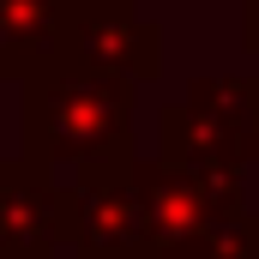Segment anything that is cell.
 <instances>
[{
	"label": "cell",
	"instance_id": "obj_1",
	"mask_svg": "<svg viewBox=\"0 0 259 259\" xmlns=\"http://www.w3.org/2000/svg\"><path fill=\"white\" fill-rule=\"evenodd\" d=\"M133 151V84L78 55H61L24 84V157L36 163H103Z\"/></svg>",
	"mask_w": 259,
	"mask_h": 259
},
{
	"label": "cell",
	"instance_id": "obj_2",
	"mask_svg": "<svg viewBox=\"0 0 259 259\" xmlns=\"http://www.w3.org/2000/svg\"><path fill=\"white\" fill-rule=\"evenodd\" d=\"M145 193L139 151L84 163L66 187V247L78 259H145Z\"/></svg>",
	"mask_w": 259,
	"mask_h": 259
},
{
	"label": "cell",
	"instance_id": "obj_3",
	"mask_svg": "<svg viewBox=\"0 0 259 259\" xmlns=\"http://www.w3.org/2000/svg\"><path fill=\"white\" fill-rule=\"evenodd\" d=\"M139 193H145V229H151L145 259H187L223 217L247 211L241 187H211L163 157H139Z\"/></svg>",
	"mask_w": 259,
	"mask_h": 259
},
{
	"label": "cell",
	"instance_id": "obj_4",
	"mask_svg": "<svg viewBox=\"0 0 259 259\" xmlns=\"http://www.w3.org/2000/svg\"><path fill=\"white\" fill-rule=\"evenodd\" d=\"M66 55H78L84 66H97L109 78H127L139 91L163 72V30L133 0H78Z\"/></svg>",
	"mask_w": 259,
	"mask_h": 259
},
{
	"label": "cell",
	"instance_id": "obj_5",
	"mask_svg": "<svg viewBox=\"0 0 259 259\" xmlns=\"http://www.w3.org/2000/svg\"><path fill=\"white\" fill-rule=\"evenodd\" d=\"M66 247V187L36 157L0 163V259H55Z\"/></svg>",
	"mask_w": 259,
	"mask_h": 259
},
{
	"label": "cell",
	"instance_id": "obj_6",
	"mask_svg": "<svg viewBox=\"0 0 259 259\" xmlns=\"http://www.w3.org/2000/svg\"><path fill=\"white\" fill-rule=\"evenodd\" d=\"M78 0H0V78L30 84L72 42Z\"/></svg>",
	"mask_w": 259,
	"mask_h": 259
},
{
	"label": "cell",
	"instance_id": "obj_7",
	"mask_svg": "<svg viewBox=\"0 0 259 259\" xmlns=\"http://www.w3.org/2000/svg\"><path fill=\"white\" fill-rule=\"evenodd\" d=\"M205 133H217L241 163H259V78H199L181 103Z\"/></svg>",
	"mask_w": 259,
	"mask_h": 259
},
{
	"label": "cell",
	"instance_id": "obj_8",
	"mask_svg": "<svg viewBox=\"0 0 259 259\" xmlns=\"http://www.w3.org/2000/svg\"><path fill=\"white\" fill-rule=\"evenodd\" d=\"M187 259H259V211H235L223 217Z\"/></svg>",
	"mask_w": 259,
	"mask_h": 259
},
{
	"label": "cell",
	"instance_id": "obj_9",
	"mask_svg": "<svg viewBox=\"0 0 259 259\" xmlns=\"http://www.w3.org/2000/svg\"><path fill=\"white\" fill-rule=\"evenodd\" d=\"M241 42L259 55V0H247V6H241Z\"/></svg>",
	"mask_w": 259,
	"mask_h": 259
}]
</instances>
